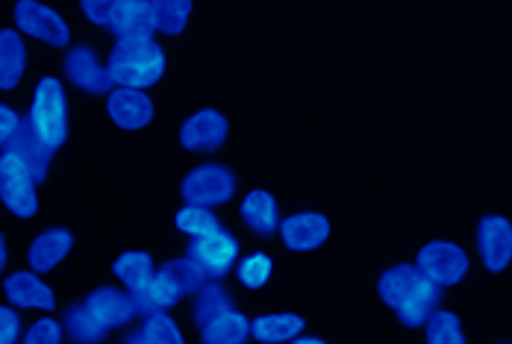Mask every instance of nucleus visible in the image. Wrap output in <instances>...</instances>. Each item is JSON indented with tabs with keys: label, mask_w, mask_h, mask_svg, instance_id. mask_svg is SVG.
I'll use <instances>...</instances> for the list:
<instances>
[{
	"label": "nucleus",
	"mask_w": 512,
	"mask_h": 344,
	"mask_svg": "<svg viewBox=\"0 0 512 344\" xmlns=\"http://www.w3.org/2000/svg\"><path fill=\"white\" fill-rule=\"evenodd\" d=\"M442 292L445 289L436 286L415 262H395L377 280V295L407 330L427 327V321L439 312Z\"/></svg>",
	"instance_id": "obj_1"
},
{
	"label": "nucleus",
	"mask_w": 512,
	"mask_h": 344,
	"mask_svg": "<svg viewBox=\"0 0 512 344\" xmlns=\"http://www.w3.org/2000/svg\"><path fill=\"white\" fill-rule=\"evenodd\" d=\"M80 12L112 39V45L154 42L159 36L151 0H80Z\"/></svg>",
	"instance_id": "obj_2"
},
{
	"label": "nucleus",
	"mask_w": 512,
	"mask_h": 344,
	"mask_svg": "<svg viewBox=\"0 0 512 344\" xmlns=\"http://www.w3.org/2000/svg\"><path fill=\"white\" fill-rule=\"evenodd\" d=\"M168 71V56L159 42H133V45H109L106 74L112 89H139L151 92Z\"/></svg>",
	"instance_id": "obj_3"
},
{
	"label": "nucleus",
	"mask_w": 512,
	"mask_h": 344,
	"mask_svg": "<svg viewBox=\"0 0 512 344\" xmlns=\"http://www.w3.org/2000/svg\"><path fill=\"white\" fill-rule=\"evenodd\" d=\"M27 121L36 130V136L51 150L68 145L71 136V115H68V89L62 77L45 74L33 83L30 100H27Z\"/></svg>",
	"instance_id": "obj_4"
},
{
	"label": "nucleus",
	"mask_w": 512,
	"mask_h": 344,
	"mask_svg": "<svg viewBox=\"0 0 512 344\" xmlns=\"http://www.w3.org/2000/svg\"><path fill=\"white\" fill-rule=\"evenodd\" d=\"M0 197L6 212L18 221L39 215V177L18 150H0Z\"/></svg>",
	"instance_id": "obj_5"
},
{
	"label": "nucleus",
	"mask_w": 512,
	"mask_h": 344,
	"mask_svg": "<svg viewBox=\"0 0 512 344\" xmlns=\"http://www.w3.org/2000/svg\"><path fill=\"white\" fill-rule=\"evenodd\" d=\"M177 192H180L183 203L218 209L239 195V174H236V168H230L224 162H201L189 174H183Z\"/></svg>",
	"instance_id": "obj_6"
},
{
	"label": "nucleus",
	"mask_w": 512,
	"mask_h": 344,
	"mask_svg": "<svg viewBox=\"0 0 512 344\" xmlns=\"http://www.w3.org/2000/svg\"><path fill=\"white\" fill-rule=\"evenodd\" d=\"M12 21H15V27H18L27 39L39 42L42 48H74V45H71V27H68V21H65L53 6L42 3V0H15V6H12Z\"/></svg>",
	"instance_id": "obj_7"
},
{
	"label": "nucleus",
	"mask_w": 512,
	"mask_h": 344,
	"mask_svg": "<svg viewBox=\"0 0 512 344\" xmlns=\"http://www.w3.org/2000/svg\"><path fill=\"white\" fill-rule=\"evenodd\" d=\"M412 262L442 289H454L465 283L471 271V253L457 242H445V239H433L418 247Z\"/></svg>",
	"instance_id": "obj_8"
},
{
	"label": "nucleus",
	"mask_w": 512,
	"mask_h": 344,
	"mask_svg": "<svg viewBox=\"0 0 512 344\" xmlns=\"http://www.w3.org/2000/svg\"><path fill=\"white\" fill-rule=\"evenodd\" d=\"M183 253L192 256L212 280H227V277L236 271L239 259L245 256V253H242V239H239L233 230H227V227L209 233L204 239L186 242Z\"/></svg>",
	"instance_id": "obj_9"
},
{
	"label": "nucleus",
	"mask_w": 512,
	"mask_h": 344,
	"mask_svg": "<svg viewBox=\"0 0 512 344\" xmlns=\"http://www.w3.org/2000/svg\"><path fill=\"white\" fill-rule=\"evenodd\" d=\"M230 139V121L224 112L218 109H198L192 112L180 130H177V142L186 153H195V156H212L227 145Z\"/></svg>",
	"instance_id": "obj_10"
},
{
	"label": "nucleus",
	"mask_w": 512,
	"mask_h": 344,
	"mask_svg": "<svg viewBox=\"0 0 512 344\" xmlns=\"http://www.w3.org/2000/svg\"><path fill=\"white\" fill-rule=\"evenodd\" d=\"M474 253L489 274L507 271L512 262V221L501 212H489L480 218L474 230Z\"/></svg>",
	"instance_id": "obj_11"
},
{
	"label": "nucleus",
	"mask_w": 512,
	"mask_h": 344,
	"mask_svg": "<svg viewBox=\"0 0 512 344\" xmlns=\"http://www.w3.org/2000/svg\"><path fill=\"white\" fill-rule=\"evenodd\" d=\"M62 80L80 89L83 95H101L112 92L109 74H106V56H101L92 45H74L65 50L62 62Z\"/></svg>",
	"instance_id": "obj_12"
},
{
	"label": "nucleus",
	"mask_w": 512,
	"mask_h": 344,
	"mask_svg": "<svg viewBox=\"0 0 512 344\" xmlns=\"http://www.w3.org/2000/svg\"><path fill=\"white\" fill-rule=\"evenodd\" d=\"M103 112L106 118L124 130V133H139L148 130L154 124L156 103L151 92H139V89H112L103 98Z\"/></svg>",
	"instance_id": "obj_13"
},
{
	"label": "nucleus",
	"mask_w": 512,
	"mask_h": 344,
	"mask_svg": "<svg viewBox=\"0 0 512 344\" xmlns=\"http://www.w3.org/2000/svg\"><path fill=\"white\" fill-rule=\"evenodd\" d=\"M333 236V224L324 212L315 209H304V212H292L283 218L280 224V245H286V250L292 253H312L330 242Z\"/></svg>",
	"instance_id": "obj_14"
},
{
	"label": "nucleus",
	"mask_w": 512,
	"mask_h": 344,
	"mask_svg": "<svg viewBox=\"0 0 512 344\" xmlns=\"http://www.w3.org/2000/svg\"><path fill=\"white\" fill-rule=\"evenodd\" d=\"M86 306L95 312V318L101 321L109 333H127L133 327L142 324L139 306L133 295L121 286H101L92 295H86Z\"/></svg>",
	"instance_id": "obj_15"
},
{
	"label": "nucleus",
	"mask_w": 512,
	"mask_h": 344,
	"mask_svg": "<svg viewBox=\"0 0 512 344\" xmlns=\"http://www.w3.org/2000/svg\"><path fill=\"white\" fill-rule=\"evenodd\" d=\"M3 295H6L9 306H15L21 312H39V315L56 312V295H53V289L42 280V274H36L30 268L9 271L3 277Z\"/></svg>",
	"instance_id": "obj_16"
},
{
	"label": "nucleus",
	"mask_w": 512,
	"mask_h": 344,
	"mask_svg": "<svg viewBox=\"0 0 512 344\" xmlns=\"http://www.w3.org/2000/svg\"><path fill=\"white\" fill-rule=\"evenodd\" d=\"M133 300H136V306H139V315H142V321L145 318H151V315H159V312H174L180 303H186L189 295H186V289L174 280V274L171 271H165L162 265L156 268L154 274L142 283V286H136V289H127Z\"/></svg>",
	"instance_id": "obj_17"
},
{
	"label": "nucleus",
	"mask_w": 512,
	"mask_h": 344,
	"mask_svg": "<svg viewBox=\"0 0 512 344\" xmlns=\"http://www.w3.org/2000/svg\"><path fill=\"white\" fill-rule=\"evenodd\" d=\"M239 221L242 227L254 236V239H274L280 233L283 215H280V203L268 189H248L239 200Z\"/></svg>",
	"instance_id": "obj_18"
},
{
	"label": "nucleus",
	"mask_w": 512,
	"mask_h": 344,
	"mask_svg": "<svg viewBox=\"0 0 512 344\" xmlns=\"http://www.w3.org/2000/svg\"><path fill=\"white\" fill-rule=\"evenodd\" d=\"M74 245L77 239L68 227H48L27 247V268L36 274H51L71 256Z\"/></svg>",
	"instance_id": "obj_19"
},
{
	"label": "nucleus",
	"mask_w": 512,
	"mask_h": 344,
	"mask_svg": "<svg viewBox=\"0 0 512 344\" xmlns=\"http://www.w3.org/2000/svg\"><path fill=\"white\" fill-rule=\"evenodd\" d=\"M30 65V50L24 42V33L15 24L0 27V89L9 95L24 83Z\"/></svg>",
	"instance_id": "obj_20"
},
{
	"label": "nucleus",
	"mask_w": 512,
	"mask_h": 344,
	"mask_svg": "<svg viewBox=\"0 0 512 344\" xmlns=\"http://www.w3.org/2000/svg\"><path fill=\"white\" fill-rule=\"evenodd\" d=\"M307 333V318L301 312H265L251 318V336L256 344H289Z\"/></svg>",
	"instance_id": "obj_21"
},
{
	"label": "nucleus",
	"mask_w": 512,
	"mask_h": 344,
	"mask_svg": "<svg viewBox=\"0 0 512 344\" xmlns=\"http://www.w3.org/2000/svg\"><path fill=\"white\" fill-rule=\"evenodd\" d=\"M248 342H254V336H251V318H248L239 306H233V309H227V312L209 318V321H204V324L198 327V344Z\"/></svg>",
	"instance_id": "obj_22"
},
{
	"label": "nucleus",
	"mask_w": 512,
	"mask_h": 344,
	"mask_svg": "<svg viewBox=\"0 0 512 344\" xmlns=\"http://www.w3.org/2000/svg\"><path fill=\"white\" fill-rule=\"evenodd\" d=\"M62 324H65V336L68 344H106L109 342V330L95 318V312L86 306V300L68 303L62 309Z\"/></svg>",
	"instance_id": "obj_23"
},
{
	"label": "nucleus",
	"mask_w": 512,
	"mask_h": 344,
	"mask_svg": "<svg viewBox=\"0 0 512 344\" xmlns=\"http://www.w3.org/2000/svg\"><path fill=\"white\" fill-rule=\"evenodd\" d=\"M0 150H18V153L24 156V162L36 171L39 183L48 180V174H51L53 168V159H56V150L48 148V145L36 136V130L30 127L27 115H24V124L18 127V133H15L6 145H0Z\"/></svg>",
	"instance_id": "obj_24"
},
{
	"label": "nucleus",
	"mask_w": 512,
	"mask_h": 344,
	"mask_svg": "<svg viewBox=\"0 0 512 344\" xmlns=\"http://www.w3.org/2000/svg\"><path fill=\"white\" fill-rule=\"evenodd\" d=\"M236 306V297L230 292L227 280H209L198 295L189 300V309H192V324L201 327L204 321L227 312Z\"/></svg>",
	"instance_id": "obj_25"
},
{
	"label": "nucleus",
	"mask_w": 512,
	"mask_h": 344,
	"mask_svg": "<svg viewBox=\"0 0 512 344\" xmlns=\"http://www.w3.org/2000/svg\"><path fill=\"white\" fill-rule=\"evenodd\" d=\"M221 227H224V224H221L218 212H215V209H209V206L183 203V206L174 212V230H177L186 242H192V239H204V236L215 233V230H221Z\"/></svg>",
	"instance_id": "obj_26"
},
{
	"label": "nucleus",
	"mask_w": 512,
	"mask_h": 344,
	"mask_svg": "<svg viewBox=\"0 0 512 344\" xmlns=\"http://www.w3.org/2000/svg\"><path fill=\"white\" fill-rule=\"evenodd\" d=\"M156 268V259L148 253V250H139V247H133V250H124L115 262H112V277L124 286V289H136V286H142L151 274H154Z\"/></svg>",
	"instance_id": "obj_27"
},
{
	"label": "nucleus",
	"mask_w": 512,
	"mask_h": 344,
	"mask_svg": "<svg viewBox=\"0 0 512 344\" xmlns=\"http://www.w3.org/2000/svg\"><path fill=\"white\" fill-rule=\"evenodd\" d=\"M236 283L248 292H262L271 277H274V259L265 250H251L239 259L236 271H233Z\"/></svg>",
	"instance_id": "obj_28"
},
{
	"label": "nucleus",
	"mask_w": 512,
	"mask_h": 344,
	"mask_svg": "<svg viewBox=\"0 0 512 344\" xmlns=\"http://www.w3.org/2000/svg\"><path fill=\"white\" fill-rule=\"evenodd\" d=\"M159 36H183L192 21V0H151Z\"/></svg>",
	"instance_id": "obj_29"
},
{
	"label": "nucleus",
	"mask_w": 512,
	"mask_h": 344,
	"mask_svg": "<svg viewBox=\"0 0 512 344\" xmlns=\"http://www.w3.org/2000/svg\"><path fill=\"white\" fill-rule=\"evenodd\" d=\"M162 268L165 271H171L174 274V280L186 289V295H189V300L198 295L201 289H204L206 283L212 280L209 274H206L204 268L192 259V256H186V253H180V256H171V259H165L162 262Z\"/></svg>",
	"instance_id": "obj_30"
},
{
	"label": "nucleus",
	"mask_w": 512,
	"mask_h": 344,
	"mask_svg": "<svg viewBox=\"0 0 512 344\" xmlns=\"http://www.w3.org/2000/svg\"><path fill=\"white\" fill-rule=\"evenodd\" d=\"M424 344H468L460 315L439 309L424 327Z\"/></svg>",
	"instance_id": "obj_31"
},
{
	"label": "nucleus",
	"mask_w": 512,
	"mask_h": 344,
	"mask_svg": "<svg viewBox=\"0 0 512 344\" xmlns=\"http://www.w3.org/2000/svg\"><path fill=\"white\" fill-rule=\"evenodd\" d=\"M139 327H142V333L148 336V342L151 344H189L186 342L183 327H180V321H177L171 312L151 315V318H145Z\"/></svg>",
	"instance_id": "obj_32"
},
{
	"label": "nucleus",
	"mask_w": 512,
	"mask_h": 344,
	"mask_svg": "<svg viewBox=\"0 0 512 344\" xmlns=\"http://www.w3.org/2000/svg\"><path fill=\"white\" fill-rule=\"evenodd\" d=\"M21 344H68L62 318H56V315H39L36 321L27 324Z\"/></svg>",
	"instance_id": "obj_33"
},
{
	"label": "nucleus",
	"mask_w": 512,
	"mask_h": 344,
	"mask_svg": "<svg viewBox=\"0 0 512 344\" xmlns=\"http://www.w3.org/2000/svg\"><path fill=\"white\" fill-rule=\"evenodd\" d=\"M24 330H27V324L21 318V309H15V306L6 303L0 309V344H21Z\"/></svg>",
	"instance_id": "obj_34"
},
{
	"label": "nucleus",
	"mask_w": 512,
	"mask_h": 344,
	"mask_svg": "<svg viewBox=\"0 0 512 344\" xmlns=\"http://www.w3.org/2000/svg\"><path fill=\"white\" fill-rule=\"evenodd\" d=\"M24 115L27 112L15 109L12 103H0V145H6L18 133V127L24 124Z\"/></svg>",
	"instance_id": "obj_35"
},
{
	"label": "nucleus",
	"mask_w": 512,
	"mask_h": 344,
	"mask_svg": "<svg viewBox=\"0 0 512 344\" xmlns=\"http://www.w3.org/2000/svg\"><path fill=\"white\" fill-rule=\"evenodd\" d=\"M121 344H151V342H148V336L142 333V327H133V330H127V333H124V342Z\"/></svg>",
	"instance_id": "obj_36"
},
{
	"label": "nucleus",
	"mask_w": 512,
	"mask_h": 344,
	"mask_svg": "<svg viewBox=\"0 0 512 344\" xmlns=\"http://www.w3.org/2000/svg\"><path fill=\"white\" fill-rule=\"evenodd\" d=\"M289 344H330V342H324L321 336H307V333H304V336H298L295 342H289Z\"/></svg>",
	"instance_id": "obj_37"
},
{
	"label": "nucleus",
	"mask_w": 512,
	"mask_h": 344,
	"mask_svg": "<svg viewBox=\"0 0 512 344\" xmlns=\"http://www.w3.org/2000/svg\"><path fill=\"white\" fill-rule=\"evenodd\" d=\"M0 265L9 268V245H6V236L0 239Z\"/></svg>",
	"instance_id": "obj_38"
}]
</instances>
